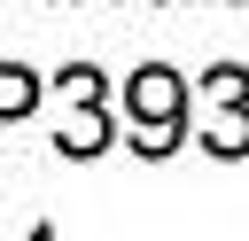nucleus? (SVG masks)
I'll return each mask as SVG.
<instances>
[{
  "label": "nucleus",
  "instance_id": "f257e3e1",
  "mask_svg": "<svg viewBox=\"0 0 249 241\" xmlns=\"http://www.w3.org/2000/svg\"><path fill=\"white\" fill-rule=\"evenodd\" d=\"M124 109H132V148L140 155H171L187 140V93H179V78L163 62H148V70L124 78Z\"/></svg>",
  "mask_w": 249,
  "mask_h": 241
},
{
  "label": "nucleus",
  "instance_id": "f03ea898",
  "mask_svg": "<svg viewBox=\"0 0 249 241\" xmlns=\"http://www.w3.org/2000/svg\"><path fill=\"white\" fill-rule=\"evenodd\" d=\"M202 140L218 155H249V70L218 62L210 70V117H202Z\"/></svg>",
  "mask_w": 249,
  "mask_h": 241
},
{
  "label": "nucleus",
  "instance_id": "7ed1b4c3",
  "mask_svg": "<svg viewBox=\"0 0 249 241\" xmlns=\"http://www.w3.org/2000/svg\"><path fill=\"white\" fill-rule=\"evenodd\" d=\"M93 148H109V124H101L93 101H78V117L62 124V155H93Z\"/></svg>",
  "mask_w": 249,
  "mask_h": 241
},
{
  "label": "nucleus",
  "instance_id": "20e7f679",
  "mask_svg": "<svg viewBox=\"0 0 249 241\" xmlns=\"http://www.w3.org/2000/svg\"><path fill=\"white\" fill-rule=\"evenodd\" d=\"M31 101H39V78L16 70V62H0V117H23Z\"/></svg>",
  "mask_w": 249,
  "mask_h": 241
},
{
  "label": "nucleus",
  "instance_id": "39448f33",
  "mask_svg": "<svg viewBox=\"0 0 249 241\" xmlns=\"http://www.w3.org/2000/svg\"><path fill=\"white\" fill-rule=\"evenodd\" d=\"M62 93H70V101H93V70L70 62V70H62Z\"/></svg>",
  "mask_w": 249,
  "mask_h": 241
},
{
  "label": "nucleus",
  "instance_id": "423d86ee",
  "mask_svg": "<svg viewBox=\"0 0 249 241\" xmlns=\"http://www.w3.org/2000/svg\"><path fill=\"white\" fill-rule=\"evenodd\" d=\"M31 241H54V233H47V225H39V233H31Z\"/></svg>",
  "mask_w": 249,
  "mask_h": 241
}]
</instances>
